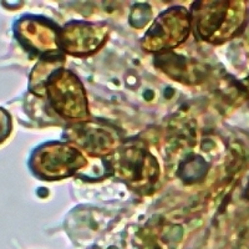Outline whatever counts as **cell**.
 Here are the masks:
<instances>
[{"instance_id":"cell-1","label":"cell","mask_w":249,"mask_h":249,"mask_svg":"<svg viewBox=\"0 0 249 249\" xmlns=\"http://www.w3.org/2000/svg\"><path fill=\"white\" fill-rule=\"evenodd\" d=\"M246 18L244 1H197L191 13L196 34L212 44L224 43L234 36Z\"/></svg>"},{"instance_id":"cell-6","label":"cell","mask_w":249,"mask_h":249,"mask_svg":"<svg viewBox=\"0 0 249 249\" xmlns=\"http://www.w3.org/2000/svg\"><path fill=\"white\" fill-rule=\"evenodd\" d=\"M115 172L130 186L153 184L159 177V164L147 150L137 144L124 146L116 156Z\"/></svg>"},{"instance_id":"cell-7","label":"cell","mask_w":249,"mask_h":249,"mask_svg":"<svg viewBox=\"0 0 249 249\" xmlns=\"http://www.w3.org/2000/svg\"><path fill=\"white\" fill-rule=\"evenodd\" d=\"M106 39L105 26L75 21L60 30V49L77 56L89 55L99 50Z\"/></svg>"},{"instance_id":"cell-3","label":"cell","mask_w":249,"mask_h":249,"mask_svg":"<svg viewBox=\"0 0 249 249\" xmlns=\"http://www.w3.org/2000/svg\"><path fill=\"white\" fill-rule=\"evenodd\" d=\"M40 96H48L59 115L72 120L89 117L85 91L80 80L71 71L56 70L46 81Z\"/></svg>"},{"instance_id":"cell-4","label":"cell","mask_w":249,"mask_h":249,"mask_svg":"<svg viewBox=\"0 0 249 249\" xmlns=\"http://www.w3.org/2000/svg\"><path fill=\"white\" fill-rule=\"evenodd\" d=\"M14 36L29 53L43 57L60 54V30L44 17L26 14L15 20Z\"/></svg>"},{"instance_id":"cell-2","label":"cell","mask_w":249,"mask_h":249,"mask_svg":"<svg viewBox=\"0 0 249 249\" xmlns=\"http://www.w3.org/2000/svg\"><path fill=\"white\" fill-rule=\"evenodd\" d=\"M88 161L75 146L61 142H46L33 150L29 170L44 181H56L77 173Z\"/></svg>"},{"instance_id":"cell-8","label":"cell","mask_w":249,"mask_h":249,"mask_svg":"<svg viewBox=\"0 0 249 249\" xmlns=\"http://www.w3.org/2000/svg\"><path fill=\"white\" fill-rule=\"evenodd\" d=\"M66 137L91 155H107L119 146V136L112 128L102 124H76L69 128Z\"/></svg>"},{"instance_id":"cell-10","label":"cell","mask_w":249,"mask_h":249,"mask_svg":"<svg viewBox=\"0 0 249 249\" xmlns=\"http://www.w3.org/2000/svg\"><path fill=\"white\" fill-rule=\"evenodd\" d=\"M246 196H247V198L249 199V183H248V186H247V190H246Z\"/></svg>"},{"instance_id":"cell-5","label":"cell","mask_w":249,"mask_h":249,"mask_svg":"<svg viewBox=\"0 0 249 249\" xmlns=\"http://www.w3.org/2000/svg\"><path fill=\"white\" fill-rule=\"evenodd\" d=\"M192 19L184 8L175 6L162 13L142 39V46L147 51L173 49L182 44L190 34Z\"/></svg>"},{"instance_id":"cell-9","label":"cell","mask_w":249,"mask_h":249,"mask_svg":"<svg viewBox=\"0 0 249 249\" xmlns=\"http://www.w3.org/2000/svg\"><path fill=\"white\" fill-rule=\"evenodd\" d=\"M13 131V121L10 113L5 108L0 107V144L5 142Z\"/></svg>"}]
</instances>
